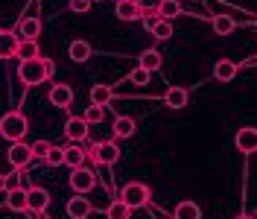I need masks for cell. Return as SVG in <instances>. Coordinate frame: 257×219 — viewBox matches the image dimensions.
Segmentation results:
<instances>
[{
  "instance_id": "1",
  "label": "cell",
  "mask_w": 257,
  "mask_h": 219,
  "mask_svg": "<svg viewBox=\"0 0 257 219\" xmlns=\"http://www.w3.org/2000/svg\"><path fill=\"white\" fill-rule=\"evenodd\" d=\"M27 132H30V123H27V117L21 111H9V114L0 117V138H6L9 143L24 141Z\"/></svg>"
},
{
  "instance_id": "2",
  "label": "cell",
  "mask_w": 257,
  "mask_h": 219,
  "mask_svg": "<svg viewBox=\"0 0 257 219\" xmlns=\"http://www.w3.org/2000/svg\"><path fill=\"white\" fill-rule=\"evenodd\" d=\"M18 79H21V85H27V88L44 85V82H47L44 59L38 56V59H27V62H21V64H18Z\"/></svg>"
},
{
  "instance_id": "3",
  "label": "cell",
  "mask_w": 257,
  "mask_h": 219,
  "mask_svg": "<svg viewBox=\"0 0 257 219\" xmlns=\"http://www.w3.org/2000/svg\"><path fill=\"white\" fill-rule=\"evenodd\" d=\"M88 158L99 164V167H114L117 161H120V146L114 141H102V143H94L91 149H88Z\"/></svg>"
},
{
  "instance_id": "4",
  "label": "cell",
  "mask_w": 257,
  "mask_h": 219,
  "mask_svg": "<svg viewBox=\"0 0 257 219\" xmlns=\"http://www.w3.org/2000/svg\"><path fill=\"white\" fill-rule=\"evenodd\" d=\"M120 199L135 210V207H146L149 199H152V193H149V187L141 184V181H128V184H123V190H120Z\"/></svg>"
},
{
  "instance_id": "5",
  "label": "cell",
  "mask_w": 257,
  "mask_h": 219,
  "mask_svg": "<svg viewBox=\"0 0 257 219\" xmlns=\"http://www.w3.org/2000/svg\"><path fill=\"white\" fill-rule=\"evenodd\" d=\"M96 187V172L88 167H76L70 172V190L73 193H91Z\"/></svg>"
},
{
  "instance_id": "6",
  "label": "cell",
  "mask_w": 257,
  "mask_h": 219,
  "mask_svg": "<svg viewBox=\"0 0 257 219\" xmlns=\"http://www.w3.org/2000/svg\"><path fill=\"white\" fill-rule=\"evenodd\" d=\"M6 158H9V164H12V167H18V170H27V167H30V161L35 155H32V146H30V143L15 141L12 146H9Z\"/></svg>"
},
{
  "instance_id": "7",
  "label": "cell",
  "mask_w": 257,
  "mask_h": 219,
  "mask_svg": "<svg viewBox=\"0 0 257 219\" xmlns=\"http://www.w3.org/2000/svg\"><path fill=\"white\" fill-rule=\"evenodd\" d=\"M67 216L70 219H88L91 213H94V204L88 202V193H76L70 202H67Z\"/></svg>"
},
{
  "instance_id": "8",
  "label": "cell",
  "mask_w": 257,
  "mask_h": 219,
  "mask_svg": "<svg viewBox=\"0 0 257 219\" xmlns=\"http://www.w3.org/2000/svg\"><path fill=\"white\" fill-rule=\"evenodd\" d=\"M234 146L240 149L242 155H251V152H257V129H254V126H245V129H240V132L234 135Z\"/></svg>"
},
{
  "instance_id": "9",
  "label": "cell",
  "mask_w": 257,
  "mask_h": 219,
  "mask_svg": "<svg viewBox=\"0 0 257 219\" xmlns=\"http://www.w3.org/2000/svg\"><path fill=\"white\" fill-rule=\"evenodd\" d=\"M187 102H190V91L187 88H181V85H173V88H167V94H164V105L167 108H187Z\"/></svg>"
},
{
  "instance_id": "10",
  "label": "cell",
  "mask_w": 257,
  "mask_h": 219,
  "mask_svg": "<svg viewBox=\"0 0 257 219\" xmlns=\"http://www.w3.org/2000/svg\"><path fill=\"white\" fill-rule=\"evenodd\" d=\"M114 15L120 18L123 24H132V21L144 18V9H141V3H138V0H117V9H114Z\"/></svg>"
},
{
  "instance_id": "11",
  "label": "cell",
  "mask_w": 257,
  "mask_h": 219,
  "mask_svg": "<svg viewBox=\"0 0 257 219\" xmlns=\"http://www.w3.org/2000/svg\"><path fill=\"white\" fill-rule=\"evenodd\" d=\"M50 207V193L44 187H30L27 190V210H35V213H41V210H47Z\"/></svg>"
},
{
  "instance_id": "12",
  "label": "cell",
  "mask_w": 257,
  "mask_h": 219,
  "mask_svg": "<svg viewBox=\"0 0 257 219\" xmlns=\"http://www.w3.org/2000/svg\"><path fill=\"white\" fill-rule=\"evenodd\" d=\"M50 102H53L56 108H67V105L73 102V88H70L67 82L53 85V88H50Z\"/></svg>"
},
{
  "instance_id": "13",
  "label": "cell",
  "mask_w": 257,
  "mask_h": 219,
  "mask_svg": "<svg viewBox=\"0 0 257 219\" xmlns=\"http://www.w3.org/2000/svg\"><path fill=\"white\" fill-rule=\"evenodd\" d=\"M64 135H67V141L73 143H82L88 138V123H85V117H70L67 123H64Z\"/></svg>"
},
{
  "instance_id": "14",
  "label": "cell",
  "mask_w": 257,
  "mask_h": 219,
  "mask_svg": "<svg viewBox=\"0 0 257 219\" xmlns=\"http://www.w3.org/2000/svg\"><path fill=\"white\" fill-rule=\"evenodd\" d=\"M21 35L12 30H0V59H15Z\"/></svg>"
},
{
  "instance_id": "15",
  "label": "cell",
  "mask_w": 257,
  "mask_h": 219,
  "mask_svg": "<svg viewBox=\"0 0 257 219\" xmlns=\"http://www.w3.org/2000/svg\"><path fill=\"white\" fill-rule=\"evenodd\" d=\"M67 56H70V62L82 64V62H88V59L94 56V47H91L85 38H76V41H70V47H67Z\"/></svg>"
},
{
  "instance_id": "16",
  "label": "cell",
  "mask_w": 257,
  "mask_h": 219,
  "mask_svg": "<svg viewBox=\"0 0 257 219\" xmlns=\"http://www.w3.org/2000/svg\"><path fill=\"white\" fill-rule=\"evenodd\" d=\"M38 56H41V50H38V38H21V41H18V53H15L18 62L38 59Z\"/></svg>"
},
{
  "instance_id": "17",
  "label": "cell",
  "mask_w": 257,
  "mask_h": 219,
  "mask_svg": "<svg viewBox=\"0 0 257 219\" xmlns=\"http://www.w3.org/2000/svg\"><path fill=\"white\" fill-rule=\"evenodd\" d=\"M6 207L15 210V213H27V190L24 187L6 190Z\"/></svg>"
},
{
  "instance_id": "18",
  "label": "cell",
  "mask_w": 257,
  "mask_h": 219,
  "mask_svg": "<svg viewBox=\"0 0 257 219\" xmlns=\"http://www.w3.org/2000/svg\"><path fill=\"white\" fill-rule=\"evenodd\" d=\"M237 62H231V59H219V62L213 64V76L219 79V82H231V79H237Z\"/></svg>"
},
{
  "instance_id": "19",
  "label": "cell",
  "mask_w": 257,
  "mask_h": 219,
  "mask_svg": "<svg viewBox=\"0 0 257 219\" xmlns=\"http://www.w3.org/2000/svg\"><path fill=\"white\" fill-rule=\"evenodd\" d=\"M85 158L88 152L82 149V146H64V167H70V170H76V167H85Z\"/></svg>"
},
{
  "instance_id": "20",
  "label": "cell",
  "mask_w": 257,
  "mask_h": 219,
  "mask_svg": "<svg viewBox=\"0 0 257 219\" xmlns=\"http://www.w3.org/2000/svg\"><path fill=\"white\" fill-rule=\"evenodd\" d=\"M114 138H120V141H126V138H132L135 132H138V123H135V117H117L114 120Z\"/></svg>"
},
{
  "instance_id": "21",
  "label": "cell",
  "mask_w": 257,
  "mask_h": 219,
  "mask_svg": "<svg viewBox=\"0 0 257 219\" xmlns=\"http://www.w3.org/2000/svg\"><path fill=\"white\" fill-rule=\"evenodd\" d=\"M173 219H202V207L196 202H178L173 210Z\"/></svg>"
},
{
  "instance_id": "22",
  "label": "cell",
  "mask_w": 257,
  "mask_h": 219,
  "mask_svg": "<svg viewBox=\"0 0 257 219\" xmlns=\"http://www.w3.org/2000/svg\"><path fill=\"white\" fill-rule=\"evenodd\" d=\"M18 35L21 38H38L41 35V18H24L18 24Z\"/></svg>"
},
{
  "instance_id": "23",
  "label": "cell",
  "mask_w": 257,
  "mask_h": 219,
  "mask_svg": "<svg viewBox=\"0 0 257 219\" xmlns=\"http://www.w3.org/2000/svg\"><path fill=\"white\" fill-rule=\"evenodd\" d=\"M161 62H164V59H161L158 50H144V53H141V59H138V64H141V67H146L149 73L161 70Z\"/></svg>"
},
{
  "instance_id": "24",
  "label": "cell",
  "mask_w": 257,
  "mask_h": 219,
  "mask_svg": "<svg viewBox=\"0 0 257 219\" xmlns=\"http://www.w3.org/2000/svg\"><path fill=\"white\" fill-rule=\"evenodd\" d=\"M105 216L108 219H132V207H128L123 199H114V202L105 207Z\"/></svg>"
},
{
  "instance_id": "25",
  "label": "cell",
  "mask_w": 257,
  "mask_h": 219,
  "mask_svg": "<svg viewBox=\"0 0 257 219\" xmlns=\"http://www.w3.org/2000/svg\"><path fill=\"white\" fill-rule=\"evenodd\" d=\"M111 99H114L111 85H94V88H91V102H96V105H108Z\"/></svg>"
},
{
  "instance_id": "26",
  "label": "cell",
  "mask_w": 257,
  "mask_h": 219,
  "mask_svg": "<svg viewBox=\"0 0 257 219\" xmlns=\"http://www.w3.org/2000/svg\"><path fill=\"white\" fill-rule=\"evenodd\" d=\"M158 15L164 18V21H173V18L181 15V3H178V0H161L158 3Z\"/></svg>"
},
{
  "instance_id": "27",
  "label": "cell",
  "mask_w": 257,
  "mask_h": 219,
  "mask_svg": "<svg viewBox=\"0 0 257 219\" xmlns=\"http://www.w3.org/2000/svg\"><path fill=\"white\" fill-rule=\"evenodd\" d=\"M210 24H213V32L216 35H231L234 32V18L231 15H213Z\"/></svg>"
},
{
  "instance_id": "28",
  "label": "cell",
  "mask_w": 257,
  "mask_h": 219,
  "mask_svg": "<svg viewBox=\"0 0 257 219\" xmlns=\"http://www.w3.org/2000/svg\"><path fill=\"white\" fill-rule=\"evenodd\" d=\"M82 117H85V123H88V126L102 123V120H105V105H96V102H91V105L85 108V114H82Z\"/></svg>"
},
{
  "instance_id": "29",
  "label": "cell",
  "mask_w": 257,
  "mask_h": 219,
  "mask_svg": "<svg viewBox=\"0 0 257 219\" xmlns=\"http://www.w3.org/2000/svg\"><path fill=\"white\" fill-rule=\"evenodd\" d=\"M152 35H155L158 41H170V38H173V21H164V18H161L158 24L152 27Z\"/></svg>"
},
{
  "instance_id": "30",
  "label": "cell",
  "mask_w": 257,
  "mask_h": 219,
  "mask_svg": "<svg viewBox=\"0 0 257 219\" xmlns=\"http://www.w3.org/2000/svg\"><path fill=\"white\" fill-rule=\"evenodd\" d=\"M44 164H47V167H62V164H64V149H62V146H50Z\"/></svg>"
},
{
  "instance_id": "31",
  "label": "cell",
  "mask_w": 257,
  "mask_h": 219,
  "mask_svg": "<svg viewBox=\"0 0 257 219\" xmlns=\"http://www.w3.org/2000/svg\"><path fill=\"white\" fill-rule=\"evenodd\" d=\"M27 175H24V170H18V167H12V172H6V190H15L21 187V181H24Z\"/></svg>"
},
{
  "instance_id": "32",
  "label": "cell",
  "mask_w": 257,
  "mask_h": 219,
  "mask_svg": "<svg viewBox=\"0 0 257 219\" xmlns=\"http://www.w3.org/2000/svg\"><path fill=\"white\" fill-rule=\"evenodd\" d=\"M149 76H152V73H149L146 67H141V64H138V67L128 73V82H135V85H146V82H149Z\"/></svg>"
},
{
  "instance_id": "33",
  "label": "cell",
  "mask_w": 257,
  "mask_h": 219,
  "mask_svg": "<svg viewBox=\"0 0 257 219\" xmlns=\"http://www.w3.org/2000/svg\"><path fill=\"white\" fill-rule=\"evenodd\" d=\"M67 6H70V12H76V15H85V12L94 6V0H67Z\"/></svg>"
},
{
  "instance_id": "34",
  "label": "cell",
  "mask_w": 257,
  "mask_h": 219,
  "mask_svg": "<svg viewBox=\"0 0 257 219\" xmlns=\"http://www.w3.org/2000/svg\"><path fill=\"white\" fill-rule=\"evenodd\" d=\"M50 146H53V143H47V141H35V143H32V155L44 161V158H47V152H50Z\"/></svg>"
},
{
  "instance_id": "35",
  "label": "cell",
  "mask_w": 257,
  "mask_h": 219,
  "mask_svg": "<svg viewBox=\"0 0 257 219\" xmlns=\"http://www.w3.org/2000/svg\"><path fill=\"white\" fill-rule=\"evenodd\" d=\"M138 3H141V9L146 12V9H158V3H161V0H138Z\"/></svg>"
},
{
  "instance_id": "36",
  "label": "cell",
  "mask_w": 257,
  "mask_h": 219,
  "mask_svg": "<svg viewBox=\"0 0 257 219\" xmlns=\"http://www.w3.org/2000/svg\"><path fill=\"white\" fill-rule=\"evenodd\" d=\"M44 70H47V79L56 73V64H53V59H44Z\"/></svg>"
},
{
  "instance_id": "37",
  "label": "cell",
  "mask_w": 257,
  "mask_h": 219,
  "mask_svg": "<svg viewBox=\"0 0 257 219\" xmlns=\"http://www.w3.org/2000/svg\"><path fill=\"white\" fill-rule=\"evenodd\" d=\"M0 193H6V175H0Z\"/></svg>"
},
{
  "instance_id": "38",
  "label": "cell",
  "mask_w": 257,
  "mask_h": 219,
  "mask_svg": "<svg viewBox=\"0 0 257 219\" xmlns=\"http://www.w3.org/2000/svg\"><path fill=\"white\" fill-rule=\"evenodd\" d=\"M234 219H251V216H245V213H242V216H234Z\"/></svg>"
},
{
  "instance_id": "39",
  "label": "cell",
  "mask_w": 257,
  "mask_h": 219,
  "mask_svg": "<svg viewBox=\"0 0 257 219\" xmlns=\"http://www.w3.org/2000/svg\"><path fill=\"white\" fill-rule=\"evenodd\" d=\"M94 3H99V0H94Z\"/></svg>"
},
{
  "instance_id": "40",
  "label": "cell",
  "mask_w": 257,
  "mask_h": 219,
  "mask_svg": "<svg viewBox=\"0 0 257 219\" xmlns=\"http://www.w3.org/2000/svg\"><path fill=\"white\" fill-rule=\"evenodd\" d=\"M193 3H196V0H193Z\"/></svg>"
}]
</instances>
